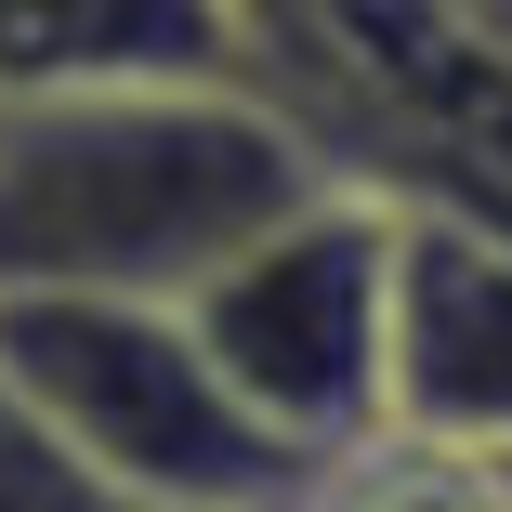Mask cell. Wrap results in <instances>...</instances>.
<instances>
[{
  "instance_id": "cell-4",
  "label": "cell",
  "mask_w": 512,
  "mask_h": 512,
  "mask_svg": "<svg viewBox=\"0 0 512 512\" xmlns=\"http://www.w3.org/2000/svg\"><path fill=\"white\" fill-rule=\"evenodd\" d=\"M381 447H434V460L512 473V237L473 224V211L394 197Z\"/></svg>"
},
{
  "instance_id": "cell-6",
  "label": "cell",
  "mask_w": 512,
  "mask_h": 512,
  "mask_svg": "<svg viewBox=\"0 0 512 512\" xmlns=\"http://www.w3.org/2000/svg\"><path fill=\"white\" fill-rule=\"evenodd\" d=\"M302 512H512V499H499V473L434 460V447H355V460L316 473Z\"/></svg>"
},
{
  "instance_id": "cell-3",
  "label": "cell",
  "mask_w": 512,
  "mask_h": 512,
  "mask_svg": "<svg viewBox=\"0 0 512 512\" xmlns=\"http://www.w3.org/2000/svg\"><path fill=\"white\" fill-rule=\"evenodd\" d=\"M184 342L250 421L329 473L381 447V342H394V197L381 184H316L276 237H250L197 302H171Z\"/></svg>"
},
{
  "instance_id": "cell-9",
  "label": "cell",
  "mask_w": 512,
  "mask_h": 512,
  "mask_svg": "<svg viewBox=\"0 0 512 512\" xmlns=\"http://www.w3.org/2000/svg\"><path fill=\"white\" fill-rule=\"evenodd\" d=\"M499 499H512V473H499Z\"/></svg>"
},
{
  "instance_id": "cell-2",
  "label": "cell",
  "mask_w": 512,
  "mask_h": 512,
  "mask_svg": "<svg viewBox=\"0 0 512 512\" xmlns=\"http://www.w3.org/2000/svg\"><path fill=\"white\" fill-rule=\"evenodd\" d=\"M0 394L145 512H302V473L211 381L171 302H0Z\"/></svg>"
},
{
  "instance_id": "cell-8",
  "label": "cell",
  "mask_w": 512,
  "mask_h": 512,
  "mask_svg": "<svg viewBox=\"0 0 512 512\" xmlns=\"http://www.w3.org/2000/svg\"><path fill=\"white\" fill-rule=\"evenodd\" d=\"M250 14H263V40H276V14H289V0H250Z\"/></svg>"
},
{
  "instance_id": "cell-5",
  "label": "cell",
  "mask_w": 512,
  "mask_h": 512,
  "mask_svg": "<svg viewBox=\"0 0 512 512\" xmlns=\"http://www.w3.org/2000/svg\"><path fill=\"white\" fill-rule=\"evenodd\" d=\"M79 92H276L250 0H0V106Z\"/></svg>"
},
{
  "instance_id": "cell-7",
  "label": "cell",
  "mask_w": 512,
  "mask_h": 512,
  "mask_svg": "<svg viewBox=\"0 0 512 512\" xmlns=\"http://www.w3.org/2000/svg\"><path fill=\"white\" fill-rule=\"evenodd\" d=\"M0 512H145V499H119L92 460H66L14 394H0Z\"/></svg>"
},
{
  "instance_id": "cell-1",
  "label": "cell",
  "mask_w": 512,
  "mask_h": 512,
  "mask_svg": "<svg viewBox=\"0 0 512 512\" xmlns=\"http://www.w3.org/2000/svg\"><path fill=\"white\" fill-rule=\"evenodd\" d=\"M329 171L276 92L0 106V302H197Z\"/></svg>"
}]
</instances>
